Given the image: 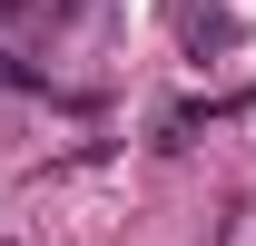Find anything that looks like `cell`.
Segmentation results:
<instances>
[]
</instances>
